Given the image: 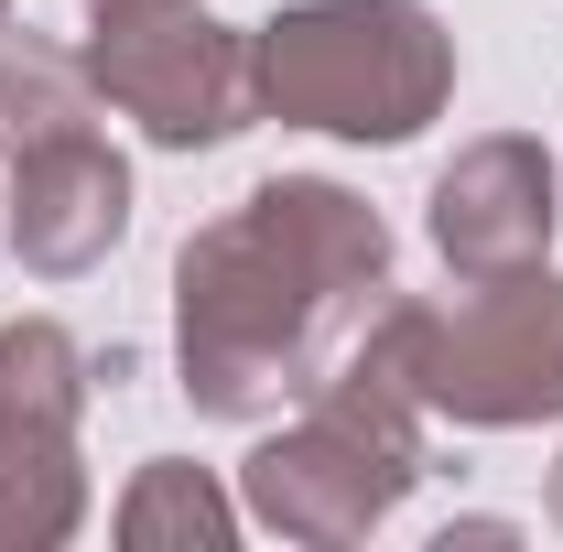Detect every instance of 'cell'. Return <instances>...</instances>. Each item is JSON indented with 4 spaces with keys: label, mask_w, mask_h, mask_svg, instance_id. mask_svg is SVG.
<instances>
[{
    "label": "cell",
    "mask_w": 563,
    "mask_h": 552,
    "mask_svg": "<svg viewBox=\"0 0 563 552\" xmlns=\"http://www.w3.org/2000/svg\"><path fill=\"white\" fill-rule=\"evenodd\" d=\"M250 44H261V109L336 141H412L455 87V33L422 0H303Z\"/></svg>",
    "instance_id": "3957f363"
},
{
    "label": "cell",
    "mask_w": 563,
    "mask_h": 552,
    "mask_svg": "<svg viewBox=\"0 0 563 552\" xmlns=\"http://www.w3.org/2000/svg\"><path fill=\"white\" fill-rule=\"evenodd\" d=\"M87 87L141 120L163 152H196L261 120V44L207 22L196 0H152V11H98L87 44Z\"/></svg>",
    "instance_id": "5b68a950"
},
{
    "label": "cell",
    "mask_w": 563,
    "mask_h": 552,
    "mask_svg": "<svg viewBox=\"0 0 563 552\" xmlns=\"http://www.w3.org/2000/svg\"><path fill=\"white\" fill-rule=\"evenodd\" d=\"M390 281V228L347 185L282 174L239 217H217L174 261V314H185V390L217 422H261L272 401H303L357 325L379 314Z\"/></svg>",
    "instance_id": "6da1fadb"
},
{
    "label": "cell",
    "mask_w": 563,
    "mask_h": 552,
    "mask_svg": "<svg viewBox=\"0 0 563 552\" xmlns=\"http://www.w3.org/2000/svg\"><path fill=\"white\" fill-rule=\"evenodd\" d=\"M76 120H98L87 55H55V44H33V33L0 22V152L55 141V131H76Z\"/></svg>",
    "instance_id": "9c48e42d"
},
{
    "label": "cell",
    "mask_w": 563,
    "mask_h": 552,
    "mask_svg": "<svg viewBox=\"0 0 563 552\" xmlns=\"http://www.w3.org/2000/svg\"><path fill=\"white\" fill-rule=\"evenodd\" d=\"M433 250L455 261L466 281H498V272H531L553 250V163L542 141H466L433 185Z\"/></svg>",
    "instance_id": "ba28073f"
},
{
    "label": "cell",
    "mask_w": 563,
    "mask_h": 552,
    "mask_svg": "<svg viewBox=\"0 0 563 552\" xmlns=\"http://www.w3.org/2000/svg\"><path fill=\"white\" fill-rule=\"evenodd\" d=\"M0 22H11V0H0Z\"/></svg>",
    "instance_id": "4fadbf2b"
},
{
    "label": "cell",
    "mask_w": 563,
    "mask_h": 552,
    "mask_svg": "<svg viewBox=\"0 0 563 552\" xmlns=\"http://www.w3.org/2000/svg\"><path fill=\"white\" fill-rule=\"evenodd\" d=\"M76 412H87V346L55 314L0 325V542H66L87 520L76 477Z\"/></svg>",
    "instance_id": "8992f818"
},
{
    "label": "cell",
    "mask_w": 563,
    "mask_h": 552,
    "mask_svg": "<svg viewBox=\"0 0 563 552\" xmlns=\"http://www.w3.org/2000/svg\"><path fill=\"white\" fill-rule=\"evenodd\" d=\"M120 228H131V163L98 141V120L11 152V250H22V272L76 281L120 250Z\"/></svg>",
    "instance_id": "52a82bcc"
},
{
    "label": "cell",
    "mask_w": 563,
    "mask_h": 552,
    "mask_svg": "<svg viewBox=\"0 0 563 552\" xmlns=\"http://www.w3.org/2000/svg\"><path fill=\"white\" fill-rule=\"evenodd\" d=\"M347 357L390 368L422 412H455L477 433L542 422L563 412V281L531 261V272H498L455 303H390L357 325Z\"/></svg>",
    "instance_id": "7a4b0ae2"
},
{
    "label": "cell",
    "mask_w": 563,
    "mask_h": 552,
    "mask_svg": "<svg viewBox=\"0 0 563 552\" xmlns=\"http://www.w3.org/2000/svg\"><path fill=\"white\" fill-rule=\"evenodd\" d=\"M87 11H152V0H87Z\"/></svg>",
    "instance_id": "8fae6325"
},
{
    "label": "cell",
    "mask_w": 563,
    "mask_h": 552,
    "mask_svg": "<svg viewBox=\"0 0 563 552\" xmlns=\"http://www.w3.org/2000/svg\"><path fill=\"white\" fill-rule=\"evenodd\" d=\"M412 477H422V401L390 368L336 357L303 390V422L250 455V520H272L282 542H357L401 509Z\"/></svg>",
    "instance_id": "277c9868"
},
{
    "label": "cell",
    "mask_w": 563,
    "mask_h": 552,
    "mask_svg": "<svg viewBox=\"0 0 563 552\" xmlns=\"http://www.w3.org/2000/svg\"><path fill=\"white\" fill-rule=\"evenodd\" d=\"M228 531H239V509H228L196 466H174V455H152L141 487L120 498V542H141V552H152V542H207L217 552Z\"/></svg>",
    "instance_id": "30bf717a"
},
{
    "label": "cell",
    "mask_w": 563,
    "mask_h": 552,
    "mask_svg": "<svg viewBox=\"0 0 563 552\" xmlns=\"http://www.w3.org/2000/svg\"><path fill=\"white\" fill-rule=\"evenodd\" d=\"M553 531H563V466H553Z\"/></svg>",
    "instance_id": "7c38bea8"
}]
</instances>
